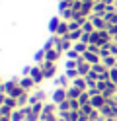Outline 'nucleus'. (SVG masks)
Wrapping results in <instances>:
<instances>
[{
  "label": "nucleus",
  "instance_id": "2",
  "mask_svg": "<svg viewBox=\"0 0 117 121\" xmlns=\"http://www.w3.org/2000/svg\"><path fill=\"white\" fill-rule=\"evenodd\" d=\"M94 24H96L98 27H104L105 24H104V20H100V18H96V20H94Z\"/></svg>",
  "mask_w": 117,
  "mask_h": 121
},
{
  "label": "nucleus",
  "instance_id": "1",
  "mask_svg": "<svg viewBox=\"0 0 117 121\" xmlns=\"http://www.w3.org/2000/svg\"><path fill=\"white\" fill-rule=\"evenodd\" d=\"M90 39L96 41V43H105L107 35H105V33H94V35H90Z\"/></svg>",
  "mask_w": 117,
  "mask_h": 121
}]
</instances>
